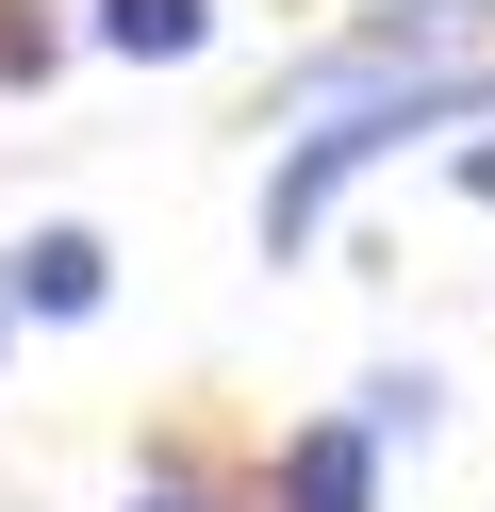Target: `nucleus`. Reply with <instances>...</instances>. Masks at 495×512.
<instances>
[{
  "label": "nucleus",
  "mask_w": 495,
  "mask_h": 512,
  "mask_svg": "<svg viewBox=\"0 0 495 512\" xmlns=\"http://www.w3.org/2000/svg\"><path fill=\"white\" fill-rule=\"evenodd\" d=\"M198 34H215V0H99V50H132V67H182Z\"/></svg>",
  "instance_id": "nucleus-3"
},
{
  "label": "nucleus",
  "mask_w": 495,
  "mask_h": 512,
  "mask_svg": "<svg viewBox=\"0 0 495 512\" xmlns=\"http://www.w3.org/2000/svg\"><path fill=\"white\" fill-rule=\"evenodd\" d=\"M363 430H380V446L413 430V446H429V364H380V380H363Z\"/></svg>",
  "instance_id": "nucleus-4"
},
{
  "label": "nucleus",
  "mask_w": 495,
  "mask_h": 512,
  "mask_svg": "<svg viewBox=\"0 0 495 512\" xmlns=\"http://www.w3.org/2000/svg\"><path fill=\"white\" fill-rule=\"evenodd\" d=\"M132 512H198V479H149V496H132Z\"/></svg>",
  "instance_id": "nucleus-5"
},
{
  "label": "nucleus",
  "mask_w": 495,
  "mask_h": 512,
  "mask_svg": "<svg viewBox=\"0 0 495 512\" xmlns=\"http://www.w3.org/2000/svg\"><path fill=\"white\" fill-rule=\"evenodd\" d=\"M0 314H17V265H0Z\"/></svg>",
  "instance_id": "nucleus-6"
},
{
  "label": "nucleus",
  "mask_w": 495,
  "mask_h": 512,
  "mask_svg": "<svg viewBox=\"0 0 495 512\" xmlns=\"http://www.w3.org/2000/svg\"><path fill=\"white\" fill-rule=\"evenodd\" d=\"M363 496H380V430L363 413H314L281 446V512H363Z\"/></svg>",
  "instance_id": "nucleus-1"
},
{
  "label": "nucleus",
  "mask_w": 495,
  "mask_h": 512,
  "mask_svg": "<svg viewBox=\"0 0 495 512\" xmlns=\"http://www.w3.org/2000/svg\"><path fill=\"white\" fill-rule=\"evenodd\" d=\"M17 314H99V232H33L17 248Z\"/></svg>",
  "instance_id": "nucleus-2"
}]
</instances>
